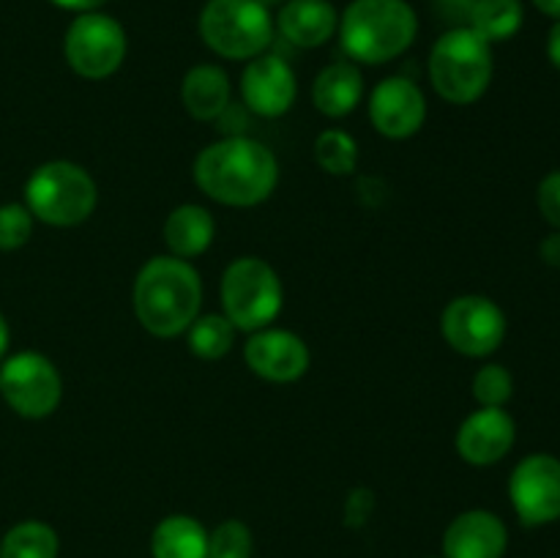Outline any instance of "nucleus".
Returning a JSON list of instances; mask_svg holds the SVG:
<instances>
[{
    "mask_svg": "<svg viewBox=\"0 0 560 558\" xmlns=\"http://www.w3.org/2000/svg\"><path fill=\"white\" fill-rule=\"evenodd\" d=\"M191 173L202 195L230 208L260 206L279 184V162L271 148L244 135L222 137L202 148Z\"/></svg>",
    "mask_w": 560,
    "mask_h": 558,
    "instance_id": "obj_1",
    "label": "nucleus"
},
{
    "mask_svg": "<svg viewBox=\"0 0 560 558\" xmlns=\"http://www.w3.org/2000/svg\"><path fill=\"white\" fill-rule=\"evenodd\" d=\"M135 315L153 337L186 334L202 304V282L189 260L159 255L140 268L135 279Z\"/></svg>",
    "mask_w": 560,
    "mask_h": 558,
    "instance_id": "obj_2",
    "label": "nucleus"
},
{
    "mask_svg": "<svg viewBox=\"0 0 560 558\" xmlns=\"http://www.w3.org/2000/svg\"><path fill=\"white\" fill-rule=\"evenodd\" d=\"M337 33L350 60L381 66L408 53L419 16L408 0H353L339 16Z\"/></svg>",
    "mask_w": 560,
    "mask_h": 558,
    "instance_id": "obj_3",
    "label": "nucleus"
},
{
    "mask_svg": "<svg viewBox=\"0 0 560 558\" xmlns=\"http://www.w3.org/2000/svg\"><path fill=\"white\" fill-rule=\"evenodd\" d=\"M430 82L448 104H474L487 93L495 71L492 44L468 25L452 27L435 42L430 53Z\"/></svg>",
    "mask_w": 560,
    "mask_h": 558,
    "instance_id": "obj_4",
    "label": "nucleus"
},
{
    "mask_svg": "<svg viewBox=\"0 0 560 558\" xmlns=\"http://www.w3.org/2000/svg\"><path fill=\"white\" fill-rule=\"evenodd\" d=\"M98 189L82 164L55 159L31 173L25 184V206L33 219L52 228H77L96 211Z\"/></svg>",
    "mask_w": 560,
    "mask_h": 558,
    "instance_id": "obj_5",
    "label": "nucleus"
},
{
    "mask_svg": "<svg viewBox=\"0 0 560 558\" xmlns=\"http://www.w3.org/2000/svg\"><path fill=\"white\" fill-rule=\"evenodd\" d=\"M219 299H222V315L238 332L252 334L277 321L284 304V288L271 263L246 255L224 268Z\"/></svg>",
    "mask_w": 560,
    "mask_h": 558,
    "instance_id": "obj_6",
    "label": "nucleus"
},
{
    "mask_svg": "<svg viewBox=\"0 0 560 558\" xmlns=\"http://www.w3.org/2000/svg\"><path fill=\"white\" fill-rule=\"evenodd\" d=\"M271 9L260 0H208L200 14V36L208 49L228 60H252L273 42Z\"/></svg>",
    "mask_w": 560,
    "mask_h": 558,
    "instance_id": "obj_7",
    "label": "nucleus"
},
{
    "mask_svg": "<svg viewBox=\"0 0 560 558\" xmlns=\"http://www.w3.org/2000/svg\"><path fill=\"white\" fill-rule=\"evenodd\" d=\"M126 31L115 16L102 11H82L74 16L63 38L66 63L82 80H107L124 66Z\"/></svg>",
    "mask_w": 560,
    "mask_h": 558,
    "instance_id": "obj_8",
    "label": "nucleus"
},
{
    "mask_svg": "<svg viewBox=\"0 0 560 558\" xmlns=\"http://www.w3.org/2000/svg\"><path fill=\"white\" fill-rule=\"evenodd\" d=\"M0 394L16 416L47 419L63 399V377L47 356L22 350L0 367Z\"/></svg>",
    "mask_w": 560,
    "mask_h": 558,
    "instance_id": "obj_9",
    "label": "nucleus"
},
{
    "mask_svg": "<svg viewBox=\"0 0 560 558\" xmlns=\"http://www.w3.org/2000/svg\"><path fill=\"white\" fill-rule=\"evenodd\" d=\"M441 332L448 348L470 359H485L506 337V315L492 299L479 293L457 295L441 315Z\"/></svg>",
    "mask_w": 560,
    "mask_h": 558,
    "instance_id": "obj_10",
    "label": "nucleus"
},
{
    "mask_svg": "<svg viewBox=\"0 0 560 558\" xmlns=\"http://www.w3.org/2000/svg\"><path fill=\"white\" fill-rule=\"evenodd\" d=\"M509 498L525 525L560 520V460L552 454H528L509 479Z\"/></svg>",
    "mask_w": 560,
    "mask_h": 558,
    "instance_id": "obj_11",
    "label": "nucleus"
},
{
    "mask_svg": "<svg viewBox=\"0 0 560 558\" xmlns=\"http://www.w3.org/2000/svg\"><path fill=\"white\" fill-rule=\"evenodd\" d=\"M244 361L257 377L268 383H293L310 370V348L288 328L266 326L252 332L244 345Z\"/></svg>",
    "mask_w": 560,
    "mask_h": 558,
    "instance_id": "obj_12",
    "label": "nucleus"
},
{
    "mask_svg": "<svg viewBox=\"0 0 560 558\" xmlns=\"http://www.w3.org/2000/svg\"><path fill=\"white\" fill-rule=\"evenodd\" d=\"M370 120L377 135L408 140L427 120L424 91L410 77H386L370 93Z\"/></svg>",
    "mask_w": 560,
    "mask_h": 558,
    "instance_id": "obj_13",
    "label": "nucleus"
},
{
    "mask_svg": "<svg viewBox=\"0 0 560 558\" xmlns=\"http://www.w3.org/2000/svg\"><path fill=\"white\" fill-rule=\"evenodd\" d=\"M241 98L260 118H282L299 98L293 66L279 55H257L241 74Z\"/></svg>",
    "mask_w": 560,
    "mask_h": 558,
    "instance_id": "obj_14",
    "label": "nucleus"
},
{
    "mask_svg": "<svg viewBox=\"0 0 560 558\" xmlns=\"http://www.w3.org/2000/svg\"><path fill=\"white\" fill-rule=\"evenodd\" d=\"M517 425L503 408H479L459 425L457 452L470 465H495L512 452Z\"/></svg>",
    "mask_w": 560,
    "mask_h": 558,
    "instance_id": "obj_15",
    "label": "nucleus"
},
{
    "mask_svg": "<svg viewBox=\"0 0 560 558\" xmlns=\"http://www.w3.org/2000/svg\"><path fill=\"white\" fill-rule=\"evenodd\" d=\"M506 547V523L487 509L457 514L443 534V558H503Z\"/></svg>",
    "mask_w": 560,
    "mask_h": 558,
    "instance_id": "obj_16",
    "label": "nucleus"
},
{
    "mask_svg": "<svg viewBox=\"0 0 560 558\" xmlns=\"http://www.w3.org/2000/svg\"><path fill=\"white\" fill-rule=\"evenodd\" d=\"M277 27L295 47L315 49L337 33L339 14L328 0H284Z\"/></svg>",
    "mask_w": 560,
    "mask_h": 558,
    "instance_id": "obj_17",
    "label": "nucleus"
},
{
    "mask_svg": "<svg viewBox=\"0 0 560 558\" xmlns=\"http://www.w3.org/2000/svg\"><path fill=\"white\" fill-rule=\"evenodd\" d=\"M233 82L222 66L200 63L186 71L180 82V102L195 120H219L230 109Z\"/></svg>",
    "mask_w": 560,
    "mask_h": 558,
    "instance_id": "obj_18",
    "label": "nucleus"
},
{
    "mask_svg": "<svg viewBox=\"0 0 560 558\" xmlns=\"http://www.w3.org/2000/svg\"><path fill=\"white\" fill-rule=\"evenodd\" d=\"M312 102L326 118H345L364 102V74L350 60L328 63L312 82Z\"/></svg>",
    "mask_w": 560,
    "mask_h": 558,
    "instance_id": "obj_19",
    "label": "nucleus"
},
{
    "mask_svg": "<svg viewBox=\"0 0 560 558\" xmlns=\"http://www.w3.org/2000/svg\"><path fill=\"white\" fill-rule=\"evenodd\" d=\"M217 235V222L208 208L197 206V202H184V206L173 208L170 217L164 219V244H167L170 255L189 260L200 257L208 252Z\"/></svg>",
    "mask_w": 560,
    "mask_h": 558,
    "instance_id": "obj_20",
    "label": "nucleus"
},
{
    "mask_svg": "<svg viewBox=\"0 0 560 558\" xmlns=\"http://www.w3.org/2000/svg\"><path fill=\"white\" fill-rule=\"evenodd\" d=\"M153 558H208V531L191 514H167L151 534Z\"/></svg>",
    "mask_w": 560,
    "mask_h": 558,
    "instance_id": "obj_21",
    "label": "nucleus"
},
{
    "mask_svg": "<svg viewBox=\"0 0 560 558\" xmlns=\"http://www.w3.org/2000/svg\"><path fill=\"white\" fill-rule=\"evenodd\" d=\"M525 11L520 0H476L470 9L468 27L487 44L509 42L523 27Z\"/></svg>",
    "mask_w": 560,
    "mask_h": 558,
    "instance_id": "obj_22",
    "label": "nucleus"
},
{
    "mask_svg": "<svg viewBox=\"0 0 560 558\" xmlns=\"http://www.w3.org/2000/svg\"><path fill=\"white\" fill-rule=\"evenodd\" d=\"M60 539L52 525L42 520L16 523L0 539V558H58Z\"/></svg>",
    "mask_w": 560,
    "mask_h": 558,
    "instance_id": "obj_23",
    "label": "nucleus"
},
{
    "mask_svg": "<svg viewBox=\"0 0 560 558\" xmlns=\"http://www.w3.org/2000/svg\"><path fill=\"white\" fill-rule=\"evenodd\" d=\"M235 332L238 328L224 315H197L191 326L186 328V342L197 359L217 361L233 350Z\"/></svg>",
    "mask_w": 560,
    "mask_h": 558,
    "instance_id": "obj_24",
    "label": "nucleus"
},
{
    "mask_svg": "<svg viewBox=\"0 0 560 558\" xmlns=\"http://www.w3.org/2000/svg\"><path fill=\"white\" fill-rule=\"evenodd\" d=\"M315 162L328 175H350L359 167V142L345 129H326L315 137Z\"/></svg>",
    "mask_w": 560,
    "mask_h": 558,
    "instance_id": "obj_25",
    "label": "nucleus"
},
{
    "mask_svg": "<svg viewBox=\"0 0 560 558\" xmlns=\"http://www.w3.org/2000/svg\"><path fill=\"white\" fill-rule=\"evenodd\" d=\"M255 536L244 520H224L208 534V558H252Z\"/></svg>",
    "mask_w": 560,
    "mask_h": 558,
    "instance_id": "obj_26",
    "label": "nucleus"
},
{
    "mask_svg": "<svg viewBox=\"0 0 560 558\" xmlns=\"http://www.w3.org/2000/svg\"><path fill=\"white\" fill-rule=\"evenodd\" d=\"M514 394V377L503 364H485L474 375V399L479 408H503Z\"/></svg>",
    "mask_w": 560,
    "mask_h": 558,
    "instance_id": "obj_27",
    "label": "nucleus"
},
{
    "mask_svg": "<svg viewBox=\"0 0 560 558\" xmlns=\"http://www.w3.org/2000/svg\"><path fill=\"white\" fill-rule=\"evenodd\" d=\"M33 222L36 219L27 211V206H20V202L0 206V249L11 252L25 246L33 235Z\"/></svg>",
    "mask_w": 560,
    "mask_h": 558,
    "instance_id": "obj_28",
    "label": "nucleus"
},
{
    "mask_svg": "<svg viewBox=\"0 0 560 558\" xmlns=\"http://www.w3.org/2000/svg\"><path fill=\"white\" fill-rule=\"evenodd\" d=\"M536 200H539V211L545 222L560 230V170H552L550 175H545Z\"/></svg>",
    "mask_w": 560,
    "mask_h": 558,
    "instance_id": "obj_29",
    "label": "nucleus"
},
{
    "mask_svg": "<svg viewBox=\"0 0 560 558\" xmlns=\"http://www.w3.org/2000/svg\"><path fill=\"white\" fill-rule=\"evenodd\" d=\"M372 512H375V496L366 487H355L353 492L345 501V525L350 528H361V525L370 523Z\"/></svg>",
    "mask_w": 560,
    "mask_h": 558,
    "instance_id": "obj_30",
    "label": "nucleus"
},
{
    "mask_svg": "<svg viewBox=\"0 0 560 558\" xmlns=\"http://www.w3.org/2000/svg\"><path fill=\"white\" fill-rule=\"evenodd\" d=\"M476 0H441V11L446 20H457L468 25L470 9H474Z\"/></svg>",
    "mask_w": 560,
    "mask_h": 558,
    "instance_id": "obj_31",
    "label": "nucleus"
},
{
    "mask_svg": "<svg viewBox=\"0 0 560 558\" xmlns=\"http://www.w3.org/2000/svg\"><path fill=\"white\" fill-rule=\"evenodd\" d=\"M539 255H541V260L547 263V266H552V268H560V233H552V235H547V239L541 241V246H539Z\"/></svg>",
    "mask_w": 560,
    "mask_h": 558,
    "instance_id": "obj_32",
    "label": "nucleus"
},
{
    "mask_svg": "<svg viewBox=\"0 0 560 558\" xmlns=\"http://www.w3.org/2000/svg\"><path fill=\"white\" fill-rule=\"evenodd\" d=\"M49 3L60 5V9H69L82 14V11H98V5H104L107 0H49Z\"/></svg>",
    "mask_w": 560,
    "mask_h": 558,
    "instance_id": "obj_33",
    "label": "nucleus"
},
{
    "mask_svg": "<svg viewBox=\"0 0 560 558\" xmlns=\"http://www.w3.org/2000/svg\"><path fill=\"white\" fill-rule=\"evenodd\" d=\"M547 58L560 71V20L550 27V36H547Z\"/></svg>",
    "mask_w": 560,
    "mask_h": 558,
    "instance_id": "obj_34",
    "label": "nucleus"
},
{
    "mask_svg": "<svg viewBox=\"0 0 560 558\" xmlns=\"http://www.w3.org/2000/svg\"><path fill=\"white\" fill-rule=\"evenodd\" d=\"M534 5L541 11V14L552 16V20H560V0H534Z\"/></svg>",
    "mask_w": 560,
    "mask_h": 558,
    "instance_id": "obj_35",
    "label": "nucleus"
},
{
    "mask_svg": "<svg viewBox=\"0 0 560 558\" xmlns=\"http://www.w3.org/2000/svg\"><path fill=\"white\" fill-rule=\"evenodd\" d=\"M9 339H11V334H9V323H5L3 312H0V359H3L5 350H9Z\"/></svg>",
    "mask_w": 560,
    "mask_h": 558,
    "instance_id": "obj_36",
    "label": "nucleus"
},
{
    "mask_svg": "<svg viewBox=\"0 0 560 558\" xmlns=\"http://www.w3.org/2000/svg\"><path fill=\"white\" fill-rule=\"evenodd\" d=\"M262 5H266V9H273V5H279V3H284V0H260Z\"/></svg>",
    "mask_w": 560,
    "mask_h": 558,
    "instance_id": "obj_37",
    "label": "nucleus"
},
{
    "mask_svg": "<svg viewBox=\"0 0 560 558\" xmlns=\"http://www.w3.org/2000/svg\"><path fill=\"white\" fill-rule=\"evenodd\" d=\"M427 558H443V556H427Z\"/></svg>",
    "mask_w": 560,
    "mask_h": 558,
    "instance_id": "obj_38",
    "label": "nucleus"
}]
</instances>
